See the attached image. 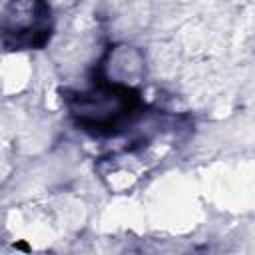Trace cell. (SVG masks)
<instances>
[{"label":"cell","mask_w":255,"mask_h":255,"mask_svg":"<svg viewBox=\"0 0 255 255\" xmlns=\"http://www.w3.org/2000/svg\"><path fill=\"white\" fill-rule=\"evenodd\" d=\"M133 104V96H129L128 90L106 86L96 88L88 94H80L78 108L74 112L84 126L96 129H110L124 122L126 114H131Z\"/></svg>","instance_id":"1"},{"label":"cell","mask_w":255,"mask_h":255,"mask_svg":"<svg viewBox=\"0 0 255 255\" xmlns=\"http://www.w3.org/2000/svg\"><path fill=\"white\" fill-rule=\"evenodd\" d=\"M16 10L14 24H4V34H16V44L20 46H40L50 34L48 16L50 10L44 4H18L12 6Z\"/></svg>","instance_id":"2"}]
</instances>
